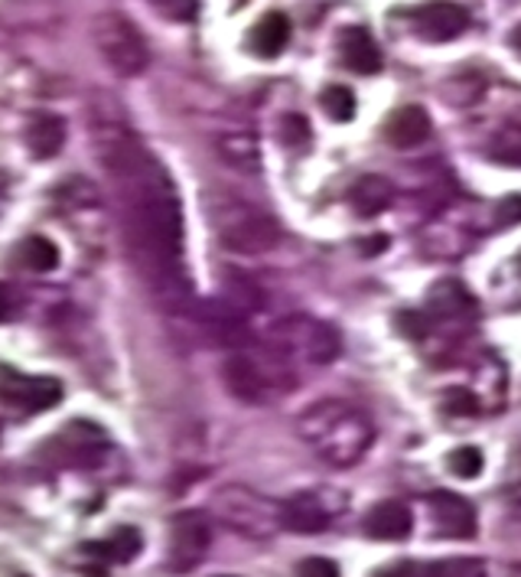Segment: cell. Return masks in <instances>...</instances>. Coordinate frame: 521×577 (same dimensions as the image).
Masks as SVG:
<instances>
[{
	"mask_svg": "<svg viewBox=\"0 0 521 577\" xmlns=\"http://www.w3.org/2000/svg\"><path fill=\"white\" fill-rule=\"evenodd\" d=\"M96 153L108 173L121 229L143 285L157 294L170 317L183 320L192 310V288L183 268V206L163 163L118 125L98 128Z\"/></svg>",
	"mask_w": 521,
	"mask_h": 577,
	"instance_id": "1",
	"label": "cell"
},
{
	"mask_svg": "<svg viewBox=\"0 0 521 577\" xmlns=\"http://www.w3.org/2000/svg\"><path fill=\"white\" fill-rule=\"evenodd\" d=\"M297 434L330 467H352L372 447V418L342 398H323L297 418Z\"/></svg>",
	"mask_w": 521,
	"mask_h": 577,
	"instance_id": "2",
	"label": "cell"
},
{
	"mask_svg": "<svg viewBox=\"0 0 521 577\" xmlns=\"http://www.w3.org/2000/svg\"><path fill=\"white\" fill-rule=\"evenodd\" d=\"M222 379H226V388L244 405H264L297 385L293 366L281 359L271 346L236 349L222 366Z\"/></svg>",
	"mask_w": 521,
	"mask_h": 577,
	"instance_id": "3",
	"label": "cell"
},
{
	"mask_svg": "<svg viewBox=\"0 0 521 577\" xmlns=\"http://www.w3.org/2000/svg\"><path fill=\"white\" fill-rule=\"evenodd\" d=\"M268 346L287 359L293 369L297 366H310V369H320V366H330L332 359L339 356L342 349V339L339 330L320 320V317H310V314H290L284 320H278L271 330H268Z\"/></svg>",
	"mask_w": 521,
	"mask_h": 577,
	"instance_id": "4",
	"label": "cell"
},
{
	"mask_svg": "<svg viewBox=\"0 0 521 577\" xmlns=\"http://www.w3.org/2000/svg\"><path fill=\"white\" fill-rule=\"evenodd\" d=\"M209 219L219 241L238 255H264L281 241L278 222L258 206L236 196H219L209 209Z\"/></svg>",
	"mask_w": 521,
	"mask_h": 577,
	"instance_id": "5",
	"label": "cell"
},
{
	"mask_svg": "<svg viewBox=\"0 0 521 577\" xmlns=\"http://www.w3.org/2000/svg\"><path fill=\"white\" fill-rule=\"evenodd\" d=\"M92 43L98 56L104 59V66L121 79L141 76L150 62V49L138 33V27L121 13H98L92 23Z\"/></svg>",
	"mask_w": 521,
	"mask_h": 577,
	"instance_id": "6",
	"label": "cell"
},
{
	"mask_svg": "<svg viewBox=\"0 0 521 577\" xmlns=\"http://www.w3.org/2000/svg\"><path fill=\"white\" fill-rule=\"evenodd\" d=\"M219 516L244 535H268L274 526H281V506L274 509L268 499H261L258 493L244 489V486H226L216 496Z\"/></svg>",
	"mask_w": 521,
	"mask_h": 577,
	"instance_id": "7",
	"label": "cell"
},
{
	"mask_svg": "<svg viewBox=\"0 0 521 577\" xmlns=\"http://www.w3.org/2000/svg\"><path fill=\"white\" fill-rule=\"evenodd\" d=\"M345 509V499L339 489H307L290 496L281 506V526L300 535H317L330 526L332 519Z\"/></svg>",
	"mask_w": 521,
	"mask_h": 577,
	"instance_id": "8",
	"label": "cell"
},
{
	"mask_svg": "<svg viewBox=\"0 0 521 577\" xmlns=\"http://www.w3.org/2000/svg\"><path fill=\"white\" fill-rule=\"evenodd\" d=\"M108 437L104 431L92 425V421H72L66 425L62 431L56 434L47 444V454L52 457V464H62V467H96L98 460L108 454Z\"/></svg>",
	"mask_w": 521,
	"mask_h": 577,
	"instance_id": "9",
	"label": "cell"
},
{
	"mask_svg": "<svg viewBox=\"0 0 521 577\" xmlns=\"http://www.w3.org/2000/svg\"><path fill=\"white\" fill-rule=\"evenodd\" d=\"M212 545V529L202 513H180L170 526V551L167 568L173 575H190L202 565L206 551Z\"/></svg>",
	"mask_w": 521,
	"mask_h": 577,
	"instance_id": "10",
	"label": "cell"
},
{
	"mask_svg": "<svg viewBox=\"0 0 521 577\" xmlns=\"http://www.w3.org/2000/svg\"><path fill=\"white\" fill-rule=\"evenodd\" d=\"M59 401H62V385L56 379L20 376L17 369H0V405L23 411V415H40Z\"/></svg>",
	"mask_w": 521,
	"mask_h": 577,
	"instance_id": "11",
	"label": "cell"
},
{
	"mask_svg": "<svg viewBox=\"0 0 521 577\" xmlns=\"http://www.w3.org/2000/svg\"><path fill=\"white\" fill-rule=\"evenodd\" d=\"M411 23H414V33L427 43H450L467 33L470 13L450 0H427L418 10H411Z\"/></svg>",
	"mask_w": 521,
	"mask_h": 577,
	"instance_id": "12",
	"label": "cell"
},
{
	"mask_svg": "<svg viewBox=\"0 0 521 577\" xmlns=\"http://www.w3.org/2000/svg\"><path fill=\"white\" fill-rule=\"evenodd\" d=\"M430 519L437 526V535H443V538H473L475 535V509L457 493L430 496Z\"/></svg>",
	"mask_w": 521,
	"mask_h": 577,
	"instance_id": "13",
	"label": "cell"
},
{
	"mask_svg": "<svg viewBox=\"0 0 521 577\" xmlns=\"http://www.w3.org/2000/svg\"><path fill=\"white\" fill-rule=\"evenodd\" d=\"M335 52H339V62H342L349 72H355V76H375L381 69L379 43H375L372 33L362 30V27H345V30L339 33Z\"/></svg>",
	"mask_w": 521,
	"mask_h": 577,
	"instance_id": "14",
	"label": "cell"
},
{
	"mask_svg": "<svg viewBox=\"0 0 521 577\" xmlns=\"http://www.w3.org/2000/svg\"><path fill=\"white\" fill-rule=\"evenodd\" d=\"M362 529H365L369 538H375V541H401V538H408L411 529H414V516H411L408 503L384 499V503L369 509Z\"/></svg>",
	"mask_w": 521,
	"mask_h": 577,
	"instance_id": "15",
	"label": "cell"
},
{
	"mask_svg": "<svg viewBox=\"0 0 521 577\" xmlns=\"http://www.w3.org/2000/svg\"><path fill=\"white\" fill-rule=\"evenodd\" d=\"M433 135V121L421 105H404L384 121V141L401 150L421 147Z\"/></svg>",
	"mask_w": 521,
	"mask_h": 577,
	"instance_id": "16",
	"label": "cell"
},
{
	"mask_svg": "<svg viewBox=\"0 0 521 577\" xmlns=\"http://www.w3.org/2000/svg\"><path fill=\"white\" fill-rule=\"evenodd\" d=\"M427 310H430V317H440V320H463L475 314V300L467 285L443 278L427 294Z\"/></svg>",
	"mask_w": 521,
	"mask_h": 577,
	"instance_id": "17",
	"label": "cell"
},
{
	"mask_svg": "<svg viewBox=\"0 0 521 577\" xmlns=\"http://www.w3.org/2000/svg\"><path fill=\"white\" fill-rule=\"evenodd\" d=\"M290 43V20H287L284 13H278V10H271V13H264L254 27H251V33H248V49L258 56V59H274V56H281Z\"/></svg>",
	"mask_w": 521,
	"mask_h": 577,
	"instance_id": "18",
	"label": "cell"
},
{
	"mask_svg": "<svg viewBox=\"0 0 521 577\" xmlns=\"http://www.w3.org/2000/svg\"><path fill=\"white\" fill-rule=\"evenodd\" d=\"M27 147L37 160H52L66 147V121L59 115H37L27 125Z\"/></svg>",
	"mask_w": 521,
	"mask_h": 577,
	"instance_id": "19",
	"label": "cell"
},
{
	"mask_svg": "<svg viewBox=\"0 0 521 577\" xmlns=\"http://www.w3.org/2000/svg\"><path fill=\"white\" fill-rule=\"evenodd\" d=\"M349 202H352V209H355L362 219H372V216H379V212H384V209L394 202V187H391V180L369 173V177H362V180L352 187Z\"/></svg>",
	"mask_w": 521,
	"mask_h": 577,
	"instance_id": "20",
	"label": "cell"
},
{
	"mask_svg": "<svg viewBox=\"0 0 521 577\" xmlns=\"http://www.w3.org/2000/svg\"><path fill=\"white\" fill-rule=\"evenodd\" d=\"M13 261L20 268L33 271V275H47V271H52L59 265V248L49 239H43V236H30V239H23L17 245Z\"/></svg>",
	"mask_w": 521,
	"mask_h": 577,
	"instance_id": "21",
	"label": "cell"
},
{
	"mask_svg": "<svg viewBox=\"0 0 521 577\" xmlns=\"http://www.w3.org/2000/svg\"><path fill=\"white\" fill-rule=\"evenodd\" d=\"M222 290H226L222 304H229L241 317H248V314H254L261 307V290H258L254 281H248L244 275H229Z\"/></svg>",
	"mask_w": 521,
	"mask_h": 577,
	"instance_id": "22",
	"label": "cell"
},
{
	"mask_svg": "<svg viewBox=\"0 0 521 577\" xmlns=\"http://www.w3.org/2000/svg\"><path fill=\"white\" fill-rule=\"evenodd\" d=\"M485 150L502 167H521V125H502Z\"/></svg>",
	"mask_w": 521,
	"mask_h": 577,
	"instance_id": "23",
	"label": "cell"
},
{
	"mask_svg": "<svg viewBox=\"0 0 521 577\" xmlns=\"http://www.w3.org/2000/svg\"><path fill=\"white\" fill-rule=\"evenodd\" d=\"M219 150L238 170H258V145L251 135H226L219 138Z\"/></svg>",
	"mask_w": 521,
	"mask_h": 577,
	"instance_id": "24",
	"label": "cell"
},
{
	"mask_svg": "<svg viewBox=\"0 0 521 577\" xmlns=\"http://www.w3.org/2000/svg\"><path fill=\"white\" fill-rule=\"evenodd\" d=\"M320 105H323L327 118L339 121V125H345V121L355 118V96H352L345 86H330V89H323Z\"/></svg>",
	"mask_w": 521,
	"mask_h": 577,
	"instance_id": "25",
	"label": "cell"
},
{
	"mask_svg": "<svg viewBox=\"0 0 521 577\" xmlns=\"http://www.w3.org/2000/svg\"><path fill=\"white\" fill-rule=\"evenodd\" d=\"M418 577H485V565L475 558H450L430 568H418Z\"/></svg>",
	"mask_w": 521,
	"mask_h": 577,
	"instance_id": "26",
	"label": "cell"
},
{
	"mask_svg": "<svg viewBox=\"0 0 521 577\" xmlns=\"http://www.w3.org/2000/svg\"><path fill=\"white\" fill-rule=\"evenodd\" d=\"M108 545V551H111V561H131L134 555H141L143 548V535L138 529H131V526H121V529H114V535L104 541Z\"/></svg>",
	"mask_w": 521,
	"mask_h": 577,
	"instance_id": "27",
	"label": "cell"
},
{
	"mask_svg": "<svg viewBox=\"0 0 521 577\" xmlns=\"http://www.w3.org/2000/svg\"><path fill=\"white\" fill-rule=\"evenodd\" d=\"M447 467L453 477L460 480H475L482 474V454L475 447H457L450 457H447Z\"/></svg>",
	"mask_w": 521,
	"mask_h": 577,
	"instance_id": "28",
	"label": "cell"
},
{
	"mask_svg": "<svg viewBox=\"0 0 521 577\" xmlns=\"http://www.w3.org/2000/svg\"><path fill=\"white\" fill-rule=\"evenodd\" d=\"M157 7L160 17L173 20V23H190L199 17V0H150Z\"/></svg>",
	"mask_w": 521,
	"mask_h": 577,
	"instance_id": "29",
	"label": "cell"
},
{
	"mask_svg": "<svg viewBox=\"0 0 521 577\" xmlns=\"http://www.w3.org/2000/svg\"><path fill=\"white\" fill-rule=\"evenodd\" d=\"M281 141L287 147H300L310 141V125L300 118V115H287L284 121H281Z\"/></svg>",
	"mask_w": 521,
	"mask_h": 577,
	"instance_id": "30",
	"label": "cell"
},
{
	"mask_svg": "<svg viewBox=\"0 0 521 577\" xmlns=\"http://www.w3.org/2000/svg\"><path fill=\"white\" fill-rule=\"evenodd\" d=\"M297 577H339V568L330 558H307V561H300Z\"/></svg>",
	"mask_w": 521,
	"mask_h": 577,
	"instance_id": "31",
	"label": "cell"
},
{
	"mask_svg": "<svg viewBox=\"0 0 521 577\" xmlns=\"http://www.w3.org/2000/svg\"><path fill=\"white\" fill-rule=\"evenodd\" d=\"M495 222L499 226H519L521 222V196H509L495 206Z\"/></svg>",
	"mask_w": 521,
	"mask_h": 577,
	"instance_id": "32",
	"label": "cell"
},
{
	"mask_svg": "<svg viewBox=\"0 0 521 577\" xmlns=\"http://www.w3.org/2000/svg\"><path fill=\"white\" fill-rule=\"evenodd\" d=\"M447 411H453V415H475L479 405H475V398L470 391H447Z\"/></svg>",
	"mask_w": 521,
	"mask_h": 577,
	"instance_id": "33",
	"label": "cell"
},
{
	"mask_svg": "<svg viewBox=\"0 0 521 577\" xmlns=\"http://www.w3.org/2000/svg\"><path fill=\"white\" fill-rule=\"evenodd\" d=\"M401 330L408 334L411 339H421L424 337V330H427V324H424V317L421 314H401Z\"/></svg>",
	"mask_w": 521,
	"mask_h": 577,
	"instance_id": "34",
	"label": "cell"
},
{
	"mask_svg": "<svg viewBox=\"0 0 521 577\" xmlns=\"http://www.w3.org/2000/svg\"><path fill=\"white\" fill-rule=\"evenodd\" d=\"M7 314H10V294L0 285V320H7Z\"/></svg>",
	"mask_w": 521,
	"mask_h": 577,
	"instance_id": "35",
	"label": "cell"
},
{
	"mask_svg": "<svg viewBox=\"0 0 521 577\" xmlns=\"http://www.w3.org/2000/svg\"><path fill=\"white\" fill-rule=\"evenodd\" d=\"M509 43H512V49H515V52H521V23H519V27H515V30H512Z\"/></svg>",
	"mask_w": 521,
	"mask_h": 577,
	"instance_id": "36",
	"label": "cell"
},
{
	"mask_svg": "<svg viewBox=\"0 0 521 577\" xmlns=\"http://www.w3.org/2000/svg\"><path fill=\"white\" fill-rule=\"evenodd\" d=\"M3 196H7V183H3V177H0V206H3Z\"/></svg>",
	"mask_w": 521,
	"mask_h": 577,
	"instance_id": "37",
	"label": "cell"
},
{
	"mask_svg": "<svg viewBox=\"0 0 521 577\" xmlns=\"http://www.w3.org/2000/svg\"><path fill=\"white\" fill-rule=\"evenodd\" d=\"M515 265H519V275H521V255H519V261H515Z\"/></svg>",
	"mask_w": 521,
	"mask_h": 577,
	"instance_id": "38",
	"label": "cell"
}]
</instances>
